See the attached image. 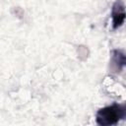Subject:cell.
<instances>
[{
	"label": "cell",
	"mask_w": 126,
	"mask_h": 126,
	"mask_svg": "<svg viewBox=\"0 0 126 126\" xmlns=\"http://www.w3.org/2000/svg\"><path fill=\"white\" fill-rule=\"evenodd\" d=\"M125 20V10L124 4L121 0H117L112 8V27L117 29L124 23Z\"/></svg>",
	"instance_id": "obj_2"
},
{
	"label": "cell",
	"mask_w": 126,
	"mask_h": 126,
	"mask_svg": "<svg viewBox=\"0 0 126 126\" xmlns=\"http://www.w3.org/2000/svg\"><path fill=\"white\" fill-rule=\"evenodd\" d=\"M113 61L116 62L118 69H121L124 64H125V56L120 50H114V56H113Z\"/></svg>",
	"instance_id": "obj_3"
},
{
	"label": "cell",
	"mask_w": 126,
	"mask_h": 126,
	"mask_svg": "<svg viewBox=\"0 0 126 126\" xmlns=\"http://www.w3.org/2000/svg\"><path fill=\"white\" fill-rule=\"evenodd\" d=\"M126 108L121 104H112L101 108L96 113V122L101 126L114 125L124 118Z\"/></svg>",
	"instance_id": "obj_1"
}]
</instances>
